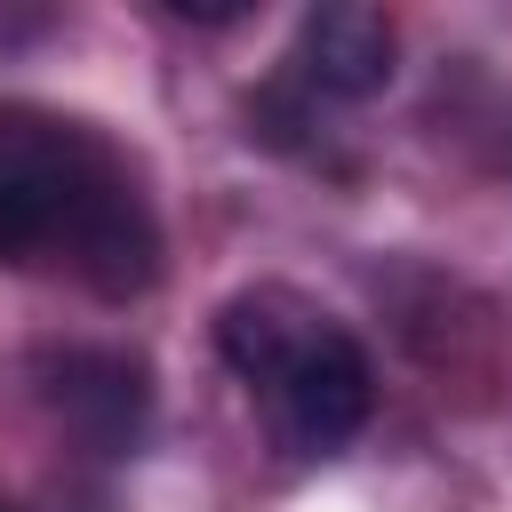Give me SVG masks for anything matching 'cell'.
Instances as JSON below:
<instances>
[{"label":"cell","instance_id":"1","mask_svg":"<svg viewBox=\"0 0 512 512\" xmlns=\"http://www.w3.org/2000/svg\"><path fill=\"white\" fill-rule=\"evenodd\" d=\"M48 248H64L104 304L160 280V224L120 152L80 120L0 112V264H32Z\"/></svg>","mask_w":512,"mask_h":512},{"label":"cell","instance_id":"2","mask_svg":"<svg viewBox=\"0 0 512 512\" xmlns=\"http://www.w3.org/2000/svg\"><path fill=\"white\" fill-rule=\"evenodd\" d=\"M40 400L88 456H136L152 432V368L120 344H64L40 360Z\"/></svg>","mask_w":512,"mask_h":512},{"label":"cell","instance_id":"7","mask_svg":"<svg viewBox=\"0 0 512 512\" xmlns=\"http://www.w3.org/2000/svg\"><path fill=\"white\" fill-rule=\"evenodd\" d=\"M0 512H8V504H0Z\"/></svg>","mask_w":512,"mask_h":512},{"label":"cell","instance_id":"4","mask_svg":"<svg viewBox=\"0 0 512 512\" xmlns=\"http://www.w3.org/2000/svg\"><path fill=\"white\" fill-rule=\"evenodd\" d=\"M392 16L368 8V0H320L304 24H296V88L304 96H336V104H368L384 80H392Z\"/></svg>","mask_w":512,"mask_h":512},{"label":"cell","instance_id":"6","mask_svg":"<svg viewBox=\"0 0 512 512\" xmlns=\"http://www.w3.org/2000/svg\"><path fill=\"white\" fill-rule=\"evenodd\" d=\"M168 16H176V24H208V32H224V24H240L248 8H240V0H168Z\"/></svg>","mask_w":512,"mask_h":512},{"label":"cell","instance_id":"5","mask_svg":"<svg viewBox=\"0 0 512 512\" xmlns=\"http://www.w3.org/2000/svg\"><path fill=\"white\" fill-rule=\"evenodd\" d=\"M320 328V312L296 296V288H240L224 312H216V352L224 368L248 384V392H272L280 368L296 360V344Z\"/></svg>","mask_w":512,"mask_h":512},{"label":"cell","instance_id":"3","mask_svg":"<svg viewBox=\"0 0 512 512\" xmlns=\"http://www.w3.org/2000/svg\"><path fill=\"white\" fill-rule=\"evenodd\" d=\"M272 408H280V440H288L296 456H336V448L368 424V408H376L368 352H360L336 320H320V328L296 344V360L280 368Z\"/></svg>","mask_w":512,"mask_h":512}]
</instances>
